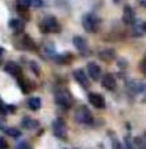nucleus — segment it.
Here are the masks:
<instances>
[{
	"mask_svg": "<svg viewBox=\"0 0 146 149\" xmlns=\"http://www.w3.org/2000/svg\"><path fill=\"white\" fill-rule=\"evenodd\" d=\"M40 29L44 33H57V32H60L61 27H60V23L57 22V19L55 16L49 15V16H45L41 20Z\"/></svg>",
	"mask_w": 146,
	"mask_h": 149,
	"instance_id": "obj_1",
	"label": "nucleus"
},
{
	"mask_svg": "<svg viewBox=\"0 0 146 149\" xmlns=\"http://www.w3.org/2000/svg\"><path fill=\"white\" fill-rule=\"evenodd\" d=\"M101 22L96 15H92V13H86V15L82 16V27L86 32L90 33H94V32H98Z\"/></svg>",
	"mask_w": 146,
	"mask_h": 149,
	"instance_id": "obj_2",
	"label": "nucleus"
},
{
	"mask_svg": "<svg viewBox=\"0 0 146 149\" xmlns=\"http://www.w3.org/2000/svg\"><path fill=\"white\" fill-rule=\"evenodd\" d=\"M55 99H56V102L59 105L64 107V108H71L73 105V97H72L71 92L68 89H59L55 93Z\"/></svg>",
	"mask_w": 146,
	"mask_h": 149,
	"instance_id": "obj_3",
	"label": "nucleus"
},
{
	"mask_svg": "<svg viewBox=\"0 0 146 149\" xmlns=\"http://www.w3.org/2000/svg\"><path fill=\"white\" fill-rule=\"evenodd\" d=\"M75 118L76 121H78L80 124H90L93 121V116L90 113V111L85 105L78 107L75 112Z\"/></svg>",
	"mask_w": 146,
	"mask_h": 149,
	"instance_id": "obj_4",
	"label": "nucleus"
},
{
	"mask_svg": "<svg viewBox=\"0 0 146 149\" xmlns=\"http://www.w3.org/2000/svg\"><path fill=\"white\" fill-rule=\"evenodd\" d=\"M52 129H53V133H55L56 137H59V139H61V140L68 139V130H66L65 124H64L62 121H59V120L53 121Z\"/></svg>",
	"mask_w": 146,
	"mask_h": 149,
	"instance_id": "obj_5",
	"label": "nucleus"
},
{
	"mask_svg": "<svg viewBox=\"0 0 146 149\" xmlns=\"http://www.w3.org/2000/svg\"><path fill=\"white\" fill-rule=\"evenodd\" d=\"M4 71H6L8 74H11L12 77L21 79V74H23L21 67H20L19 64H16V63H13V61L7 63L6 67H4Z\"/></svg>",
	"mask_w": 146,
	"mask_h": 149,
	"instance_id": "obj_6",
	"label": "nucleus"
},
{
	"mask_svg": "<svg viewBox=\"0 0 146 149\" xmlns=\"http://www.w3.org/2000/svg\"><path fill=\"white\" fill-rule=\"evenodd\" d=\"M73 77L76 79V81H77V83L80 84L84 89H88V88L90 87L89 79H88V76L84 73V71H82V69H76V71L73 72Z\"/></svg>",
	"mask_w": 146,
	"mask_h": 149,
	"instance_id": "obj_7",
	"label": "nucleus"
},
{
	"mask_svg": "<svg viewBox=\"0 0 146 149\" xmlns=\"http://www.w3.org/2000/svg\"><path fill=\"white\" fill-rule=\"evenodd\" d=\"M89 102L97 109L105 108V99H104L100 93H90L89 95Z\"/></svg>",
	"mask_w": 146,
	"mask_h": 149,
	"instance_id": "obj_8",
	"label": "nucleus"
},
{
	"mask_svg": "<svg viewBox=\"0 0 146 149\" xmlns=\"http://www.w3.org/2000/svg\"><path fill=\"white\" fill-rule=\"evenodd\" d=\"M122 20L125 24H133L136 22V13H134L133 8L130 6H125L124 8V15H122Z\"/></svg>",
	"mask_w": 146,
	"mask_h": 149,
	"instance_id": "obj_9",
	"label": "nucleus"
},
{
	"mask_svg": "<svg viewBox=\"0 0 146 149\" xmlns=\"http://www.w3.org/2000/svg\"><path fill=\"white\" fill-rule=\"evenodd\" d=\"M102 85L105 89L108 91H114L116 87H117V81H116L114 76L112 73H108L102 77Z\"/></svg>",
	"mask_w": 146,
	"mask_h": 149,
	"instance_id": "obj_10",
	"label": "nucleus"
},
{
	"mask_svg": "<svg viewBox=\"0 0 146 149\" xmlns=\"http://www.w3.org/2000/svg\"><path fill=\"white\" fill-rule=\"evenodd\" d=\"M88 74H89L94 81L98 80V79L101 77V68H100L97 64H94V63H89V64H88Z\"/></svg>",
	"mask_w": 146,
	"mask_h": 149,
	"instance_id": "obj_11",
	"label": "nucleus"
},
{
	"mask_svg": "<svg viewBox=\"0 0 146 149\" xmlns=\"http://www.w3.org/2000/svg\"><path fill=\"white\" fill-rule=\"evenodd\" d=\"M73 44H75V47L80 51V52H82V53L88 52V44H86V40H85L84 37L75 36L73 37Z\"/></svg>",
	"mask_w": 146,
	"mask_h": 149,
	"instance_id": "obj_12",
	"label": "nucleus"
},
{
	"mask_svg": "<svg viewBox=\"0 0 146 149\" xmlns=\"http://www.w3.org/2000/svg\"><path fill=\"white\" fill-rule=\"evenodd\" d=\"M21 125L25 128V129H36V128H39V121L37 120H33V118L31 117H24L21 121Z\"/></svg>",
	"mask_w": 146,
	"mask_h": 149,
	"instance_id": "obj_13",
	"label": "nucleus"
},
{
	"mask_svg": "<svg viewBox=\"0 0 146 149\" xmlns=\"http://www.w3.org/2000/svg\"><path fill=\"white\" fill-rule=\"evenodd\" d=\"M98 56H100V59H101V60H105V61H112V60L114 59L116 53H114V51H113V49H101V51H100V53H98Z\"/></svg>",
	"mask_w": 146,
	"mask_h": 149,
	"instance_id": "obj_14",
	"label": "nucleus"
},
{
	"mask_svg": "<svg viewBox=\"0 0 146 149\" xmlns=\"http://www.w3.org/2000/svg\"><path fill=\"white\" fill-rule=\"evenodd\" d=\"M19 85L24 93H29L33 89V84H32V81L28 80V79H21V80L19 81Z\"/></svg>",
	"mask_w": 146,
	"mask_h": 149,
	"instance_id": "obj_15",
	"label": "nucleus"
},
{
	"mask_svg": "<svg viewBox=\"0 0 146 149\" xmlns=\"http://www.w3.org/2000/svg\"><path fill=\"white\" fill-rule=\"evenodd\" d=\"M27 104H28V108L32 109V111H37L41 107V101L39 97H31V99H28Z\"/></svg>",
	"mask_w": 146,
	"mask_h": 149,
	"instance_id": "obj_16",
	"label": "nucleus"
},
{
	"mask_svg": "<svg viewBox=\"0 0 146 149\" xmlns=\"http://www.w3.org/2000/svg\"><path fill=\"white\" fill-rule=\"evenodd\" d=\"M16 7H17V11H21V12H25L27 9L31 7V1L29 0H16Z\"/></svg>",
	"mask_w": 146,
	"mask_h": 149,
	"instance_id": "obj_17",
	"label": "nucleus"
},
{
	"mask_svg": "<svg viewBox=\"0 0 146 149\" xmlns=\"http://www.w3.org/2000/svg\"><path fill=\"white\" fill-rule=\"evenodd\" d=\"M10 27L15 31H23L24 29V23L19 19H12V20H10Z\"/></svg>",
	"mask_w": 146,
	"mask_h": 149,
	"instance_id": "obj_18",
	"label": "nucleus"
},
{
	"mask_svg": "<svg viewBox=\"0 0 146 149\" xmlns=\"http://www.w3.org/2000/svg\"><path fill=\"white\" fill-rule=\"evenodd\" d=\"M72 60H73V56H72L71 53H64V55H61V56L57 57V61H59L60 64H64V65L71 64Z\"/></svg>",
	"mask_w": 146,
	"mask_h": 149,
	"instance_id": "obj_19",
	"label": "nucleus"
},
{
	"mask_svg": "<svg viewBox=\"0 0 146 149\" xmlns=\"http://www.w3.org/2000/svg\"><path fill=\"white\" fill-rule=\"evenodd\" d=\"M23 47H24V48H27V49H33V48H35L33 40H32L28 35H24V36H23Z\"/></svg>",
	"mask_w": 146,
	"mask_h": 149,
	"instance_id": "obj_20",
	"label": "nucleus"
},
{
	"mask_svg": "<svg viewBox=\"0 0 146 149\" xmlns=\"http://www.w3.org/2000/svg\"><path fill=\"white\" fill-rule=\"evenodd\" d=\"M4 132L11 137H19L20 134H21L20 133V130H17L16 128H4Z\"/></svg>",
	"mask_w": 146,
	"mask_h": 149,
	"instance_id": "obj_21",
	"label": "nucleus"
},
{
	"mask_svg": "<svg viewBox=\"0 0 146 149\" xmlns=\"http://www.w3.org/2000/svg\"><path fill=\"white\" fill-rule=\"evenodd\" d=\"M134 144H136L137 149H146V140L142 139V137L134 139Z\"/></svg>",
	"mask_w": 146,
	"mask_h": 149,
	"instance_id": "obj_22",
	"label": "nucleus"
},
{
	"mask_svg": "<svg viewBox=\"0 0 146 149\" xmlns=\"http://www.w3.org/2000/svg\"><path fill=\"white\" fill-rule=\"evenodd\" d=\"M112 144H113V149H124V145H122L117 139H112Z\"/></svg>",
	"mask_w": 146,
	"mask_h": 149,
	"instance_id": "obj_23",
	"label": "nucleus"
},
{
	"mask_svg": "<svg viewBox=\"0 0 146 149\" xmlns=\"http://www.w3.org/2000/svg\"><path fill=\"white\" fill-rule=\"evenodd\" d=\"M0 149H10V145L4 137H0Z\"/></svg>",
	"mask_w": 146,
	"mask_h": 149,
	"instance_id": "obj_24",
	"label": "nucleus"
},
{
	"mask_svg": "<svg viewBox=\"0 0 146 149\" xmlns=\"http://www.w3.org/2000/svg\"><path fill=\"white\" fill-rule=\"evenodd\" d=\"M29 1H31V6L36 7V8H39V7H41L44 4L43 0H29Z\"/></svg>",
	"mask_w": 146,
	"mask_h": 149,
	"instance_id": "obj_25",
	"label": "nucleus"
},
{
	"mask_svg": "<svg viewBox=\"0 0 146 149\" xmlns=\"http://www.w3.org/2000/svg\"><path fill=\"white\" fill-rule=\"evenodd\" d=\"M6 111H7L6 104L3 102V100L0 99V115H4V113H6Z\"/></svg>",
	"mask_w": 146,
	"mask_h": 149,
	"instance_id": "obj_26",
	"label": "nucleus"
},
{
	"mask_svg": "<svg viewBox=\"0 0 146 149\" xmlns=\"http://www.w3.org/2000/svg\"><path fill=\"white\" fill-rule=\"evenodd\" d=\"M16 149H31V146H29L27 143H20L19 145L16 146Z\"/></svg>",
	"mask_w": 146,
	"mask_h": 149,
	"instance_id": "obj_27",
	"label": "nucleus"
},
{
	"mask_svg": "<svg viewBox=\"0 0 146 149\" xmlns=\"http://www.w3.org/2000/svg\"><path fill=\"white\" fill-rule=\"evenodd\" d=\"M141 72H142V73L146 76V59L141 63Z\"/></svg>",
	"mask_w": 146,
	"mask_h": 149,
	"instance_id": "obj_28",
	"label": "nucleus"
},
{
	"mask_svg": "<svg viewBox=\"0 0 146 149\" xmlns=\"http://www.w3.org/2000/svg\"><path fill=\"white\" fill-rule=\"evenodd\" d=\"M124 149H131V144L127 139H125V144H124Z\"/></svg>",
	"mask_w": 146,
	"mask_h": 149,
	"instance_id": "obj_29",
	"label": "nucleus"
},
{
	"mask_svg": "<svg viewBox=\"0 0 146 149\" xmlns=\"http://www.w3.org/2000/svg\"><path fill=\"white\" fill-rule=\"evenodd\" d=\"M3 56H4V49L3 48H0V63H1V60H3Z\"/></svg>",
	"mask_w": 146,
	"mask_h": 149,
	"instance_id": "obj_30",
	"label": "nucleus"
},
{
	"mask_svg": "<svg viewBox=\"0 0 146 149\" xmlns=\"http://www.w3.org/2000/svg\"><path fill=\"white\" fill-rule=\"evenodd\" d=\"M140 3L142 4L143 7H146V0H140Z\"/></svg>",
	"mask_w": 146,
	"mask_h": 149,
	"instance_id": "obj_31",
	"label": "nucleus"
},
{
	"mask_svg": "<svg viewBox=\"0 0 146 149\" xmlns=\"http://www.w3.org/2000/svg\"><path fill=\"white\" fill-rule=\"evenodd\" d=\"M145 136H146V133H145Z\"/></svg>",
	"mask_w": 146,
	"mask_h": 149,
	"instance_id": "obj_32",
	"label": "nucleus"
}]
</instances>
